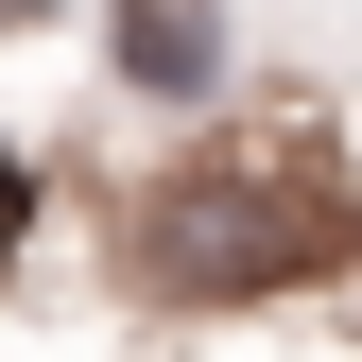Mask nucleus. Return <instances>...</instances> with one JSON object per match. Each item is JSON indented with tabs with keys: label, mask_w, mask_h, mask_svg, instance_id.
Instances as JSON below:
<instances>
[{
	"label": "nucleus",
	"mask_w": 362,
	"mask_h": 362,
	"mask_svg": "<svg viewBox=\"0 0 362 362\" xmlns=\"http://www.w3.org/2000/svg\"><path fill=\"white\" fill-rule=\"evenodd\" d=\"M18 242H35V156L0 139V259H18Z\"/></svg>",
	"instance_id": "2"
},
{
	"label": "nucleus",
	"mask_w": 362,
	"mask_h": 362,
	"mask_svg": "<svg viewBox=\"0 0 362 362\" xmlns=\"http://www.w3.org/2000/svg\"><path fill=\"white\" fill-rule=\"evenodd\" d=\"M121 86H139V104H207L224 86V0H121Z\"/></svg>",
	"instance_id": "1"
}]
</instances>
